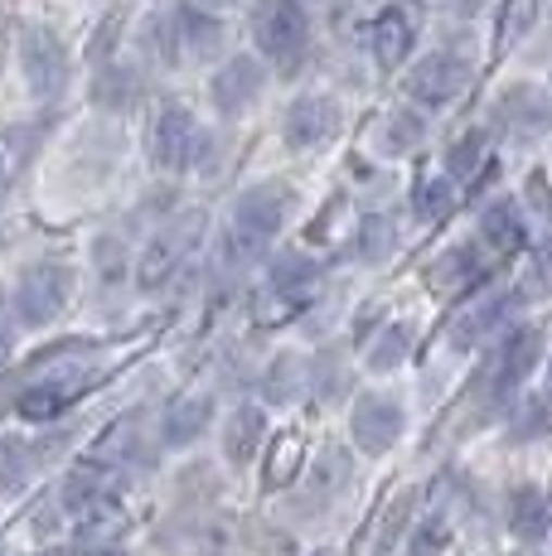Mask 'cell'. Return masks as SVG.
I'll list each match as a JSON object with an SVG mask.
<instances>
[{
  "mask_svg": "<svg viewBox=\"0 0 552 556\" xmlns=\"http://www.w3.org/2000/svg\"><path fill=\"white\" fill-rule=\"evenodd\" d=\"M296 213V189L286 179H262V185L242 189L233 199V213H228V228H223V242H218V262L223 266H252L262 262V252L276 242V232L291 223Z\"/></svg>",
  "mask_w": 552,
  "mask_h": 556,
  "instance_id": "6da1fadb",
  "label": "cell"
},
{
  "mask_svg": "<svg viewBox=\"0 0 552 556\" xmlns=\"http://www.w3.org/2000/svg\"><path fill=\"white\" fill-rule=\"evenodd\" d=\"M15 49H20L25 88L35 92V102H45V106L63 102V92H68V83H73V53L63 45L59 29L45 25V20H25Z\"/></svg>",
  "mask_w": 552,
  "mask_h": 556,
  "instance_id": "7a4b0ae2",
  "label": "cell"
},
{
  "mask_svg": "<svg viewBox=\"0 0 552 556\" xmlns=\"http://www.w3.org/2000/svg\"><path fill=\"white\" fill-rule=\"evenodd\" d=\"M73 276L68 262H29L25 271L15 276V291H10V315L25 329H49L63 309L73 305Z\"/></svg>",
  "mask_w": 552,
  "mask_h": 556,
  "instance_id": "3957f363",
  "label": "cell"
},
{
  "mask_svg": "<svg viewBox=\"0 0 552 556\" xmlns=\"http://www.w3.org/2000/svg\"><path fill=\"white\" fill-rule=\"evenodd\" d=\"M146 146H151V165L161 169V175H185V169L204 165L214 141L204 136L199 116L189 112L185 102H161L155 116H151V136H146Z\"/></svg>",
  "mask_w": 552,
  "mask_h": 556,
  "instance_id": "277c9868",
  "label": "cell"
},
{
  "mask_svg": "<svg viewBox=\"0 0 552 556\" xmlns=\"http://www.w3.org/2000/svg\"><path fill=\"white\" fill-rule=\"evenodd\" d=\"M252 45L281 73H296L311 49V15L301 0H258L252 5Z\"/></svg>",
  "mask_w": 552,
  "mask_h": 556,
  "instance_id": "5b68a950",
  "label": "cell"
},
{
  "mask_svg": "<svg viewBox=\"0 0 552 556\" xmlns=\"http://www.w3.org/2000/svg\"><path fill=\"white\" fill-rule=\"evenodd\" d=\"M204 238V218L199 213H179V218H165L161 228L151 232V242L136 256V286L141 291H161V286L175 281V271L185 266V256L199 248Z\"/></svg>",
  "mask_w": 552,
  "mask_h": 556,
  "instance_id": "8992f818",
  "label": "cell"
},
{
  "mask_svg": "<svg viewBox=\"0 0 552 556\" xmlns=\"http://www.w3.org/2000/svg\"><path fill=\"white\" fill-rule=\"evenodd\" d=\"M494 131L509 146H538L552 131V102L543 88L534 83H514V88L499 92L494 102Z\"/></svg>",
  "mask_w": 552,
  "mask_h": 556,
  "instance_id": "52a82bcc",
  "label": "cell"
},
{
  "mask_svg": "<svg viewBox=\"0 0 552 556\" xmlns=\"http://www.w3.org/2000/svg\"><path fill=\"white\" fill-rule=\"evenodd\" d=\"M339 126H344V112H339L335 98H325V92H301L281 116V141L291 146V151H321V146H330L339 136Z\"/></svg>",
  "mask_w": 552,
  "mask_h": 556,
  "instance_id": "ba28073f",
  "label": "cell"
},
{
  "mask_svg": "<svg viewBox=\"0 0 552 556\" xmlns=\"http://www.w3.org/2000/svg\"><path fill=\"white\" fill-rule=\"evenodd\" d=\"M465 83H471V63L451 49H437L427 59H417V68L407 73V98L422 106H446L461 98Z\"/></svg>",
  "mask_w": 552,
  "mask_h": 556,
  "instance_id": "9c48e42d",
  "label": "cell"
},
{
  "mask_svg": "<svg viewBox=\"0 0 552 556\" xmlns=\"http://www.w3.org/2000/svg\"><path fill=\"white\" fill-rule=\"evenodd\" d=\"M402 426H407L402 402L384 397V392H364L354 402V412H349V431H354V445L364 455H388L402 441Z\"/></svg>",
  "mask_w": 552,
  "mask_h": 556,
  "instance_id": "30bf717a",
  "label": "cell"
},
{
  "mask_svg": "<svg viewBox=\"0 0 552 556\" xmlns=\"http://www.w3.org/2000/svg\"><path fill=\"white\" fill-rule=\"evenodd\" d=\"M262 88H267V68H262V59H252V53H233L214 78H209V98H214V112L223 122L248 112V106L262 98Z\"/></svg>",
  "mask_w": 552,
  "mask_h": 556,
  "instance_id": "8fae6325",
  "label": "cell"
},
{
  "mask_svg": "<svg viewBox=\"0 0 552 556\" xmlns=\"http://www.w3.org/2000/svg\"><path fill=\"white\" fill-rule=\"evenodd\" d=\"M504 309H509V295L504 291H480V295H471L461 309H455V319H451V349H475V344H485V339H494V329H499V319H504Z\"/></svg>",
  "mask_w": 552,
  "mask_h": 556,
  "instance_id": "7c38bea8",
  "label": "cell"
},
{
  "mask_svg": "<svg viewBox=\"0 0 552 556\" xmlns=\"http://www.w3.org/2000/svg\"><path fill=\"white\" fill-rule=\"evenodd\" d=\"M146 98V73L136 63H102L92 73V102L102 112H136Z\"/></svg>",
  "mask_w": 552,
  "mask_h": 556,
  "instance_id": "4fadbf2b",
  "label": "cell"
},
{
  "mask_svg": "<svg viewBox=\"0 0 552 556\" xmlns=\"http://www.w3.org/2000/svg\"><path fill=\"white\" fill-rule=\"evenodd\" d=\"M209 421H214V397L209 392H189V397L170 402V412L161 421V441L170 451H185V445H195L209 431Z\"/></svg>",
  "mask_w": 552,
  "mask_h": 556,
  "instance_id": "5bb4252c",
  "label": "cell"
},
{
  "mask_svg": "<svg viewBox=\"0 0 552 556\" xmlns=\"http://www.w3.org/2000/svg\"><path fill=\"white\" fill-rule=\"evenodd\" d=\"M315 286H321V262H311L305 252H286L267 266V291L286 305H305Z\"/></svg>",
  "mask_w": 552,
  "mask_h": 556,
  "instance_id": "9a60e30c",
  "label": "cell"
},
{
  "mask_svg": "<svg viewBox=\"0 0 552 556\" xmlns=\"http://www.w3.org/2000/svg\"><path fill=\"white\" fill-rule=\"evenodd\" d=\"M538 358H543V329H514L499 349V388L494 397H504L509 388H518L524 378H534Z\"/></svg>",
  "mask_w": 552,
  "mask_h": 556,
  "instance_id": "2e32d148",
  "label": "cell"
},
{
  "mask_svg": "<svg viewBox=\"0 0 552 556\" xmlns=\"http://www.w3.org/2000/svg\"><path fill=\"white\" fill-rule=\"evenodd\" d=\"M262 441H267V412L262 406H238L223 421V455H228V465H252Z\"/></svg>",
  "mask_w": 552,
  "mask_h": 556,
  "instance_id": "e0dca14e",
  "label": "cell"
},
{
  "mask_svg": "<svg viewBox=\"0 0 552 556\" xmlns=\"http://www.w3.org/2000/svg\"><path fill=\"white\" fill-rule=\"evenodd\" d=\"M349 475H354V459H349V451H339V445H325L321 459L311 465V475H305V508L335 504V494L349 484Z\"/></svg>",
  "mask_w": 552,
  "mask_h": 556,
  "instance_id": "ac0fdd59",
  "label": "cell"
},
{
  "mask_svg": "<svg viewBox=\"0 0 552 556\" xmlns=\"http://www.w3.org/2000/svg\"><path fill=\"white\" fill-rule=\"evenodd\" d=\"M175 25H179V49H185V59L209 63L223 49V20L209 15V10H199V5L179 10Z\"/></svg>",
  "mask_w": 552,
  "mask_h": 556,
  "instance_id": "d6986e66",
  "label": "cell"
},
{
  "mask_svg": "<svg viewBox=\"0 0 552 556\" xmlns=\"http://www.w3.org/2000/svg\"><path fill=\"white\" fill-rule=\"evenodd\" d=\"M368 45H374V59L378 68H402L412 53V20L407 10H384V15L374 20V35H368Z\"/></svg>",
  "mask_w": 552,
  "mask_h": 556,
  "instance_id": "ffe728a7",
  "label": "cell"
},
{
  "mask_svg": "<svg viewBox=\"0 0 552 556\" xmlns=\"http://www.w3.org/2000/svg\"><path fill=\"white\" fill-rule=\"evenodd\" d=\"M78 402V397H68L63 388H54V382H45V378H29L25 388L15 392V416H25V421H35V426H45V421H59L68 406Z\"/></svg>",
  "mask_w": 552,
  "mask_h": 556,
  "instance_id": "44dd1931",
  "label": "cell"
},
{
  "mask_svg": "<svg viewBox=\"0 0 552 556\" xmlns=\"http://www.w3.org/2000/svg\"><path fill=\"white\" fill-rule=\"evenodd\" d=\"M39 469V455L29 441H20V435H0V494H25L29 479H35Z\"/></svg>",
  "mask_w": 552,
  "mask_h": 556,
  "instance_id": "7402d4cb",
  "label": "cell"
},
{
  "mask_svg": "<svg viewBox=\"0 0 552 556\" xmlns=\"http://www.w3.org/2000/svg\"><path fill=\"white\" fill-rule=\"evenodd\" d=\"M412 339H417V325H412V319H392L384 334L368 344V358H364V363H368L374 372L402 368V363H407V354H412Z\"/></svg>",
  "mask_w": 552,
  "mask_h": 556,
  "instance_id": "603a6c76",
  "label": "cell"
},
{
  "mask_svg": "<svg viewBox=\"0 0 552 556\" xmlns=\"http://www.w3.org/2000/svg\"><path fill=\"white\" fill-rule=\"evenodd\" d=\"M480 238H485V248H490L494 256L514 252L518 242H524V223H518L514 203L499 199V203H490V208L480 213Z\"/></svg>",
  "mask_w": 552,
  "mask_h": 556,
  "instance_id": "cb8c5ba5",
  "label": "cell"
},
{
  "mask_svg": "<svg viewBox=\"0 0 552 556\" xmlns=\"http://www.w3.org/2000/svg\"><path fill=\"white\" fill-rule=\"evenodd\" d=\"M422 136H427V126H422L417 112H388L384 122L374 126V146L384 155H407L422 146Z\"/></svg>",
  "mask_w": 552,
  "mask_h": 556,
  "instance_id": "d4e9b609",
  "label": "cell"
},
{
  "mask_svg": "<svg viewBox=\"0 0 552 556\" xmlns=\"http://www.w3.org/2000/svg\"><path fill=\"white\" fill-rule=\"evenodd\" d=\"M301 388H305V363L296 354H276L267 363V372H262V397H267L272 406L296 402L301 397Z\"/></svg>",
  "mask_w": 552,
  "mask_h": 556,
  "instance_id": "484cf974",
  "label": "cell"
},
{
  "mask_svg": "<svg viewBox=\"0 0 552 556\" xmlns=\"http://www.w3.org/2000/svg\"><path fill=\"white\" fill-rule=\"evenodd\" d=\"M543 522H548V494H543V489L524 484V489H514V494H509V528H514L518 538H538V532H543Z\"/></svg>",
  "mask_w": 552,
  "mask_h": 556,
  "instance_id": "4316f807",
  "label": "cell"
},
{
  "mask_svg": "<svg viewBox=\"0 0 552 556\" xmlns=\"http://www.w3.org/2000/svg\"><path fill=\"white\" fill-rule=\"evenodd\" d=\"M141 49L151 53L161 68H175L179 59H185V49H179V25H175V15H151L141 25Z\"/></svg>",
  "mask_w": 552,
  "mask_h": 556,
  "instance_id": "83f0119b",
  "label": "cell"
},
{
  "mask_svg": "<svg viewBox=\"0 0 552 556\" xmlns=\"http://www.w3.org/2000/svg\"><path fill=\"white\" fill-rule=\"evenodd\" d=\"M538 15H543V5L538 0H504V10H499V35H494V49H514L518 39L534 35Z\"/></svg>",
  "mask_w": 552,
  "mask_h": 556,
  "instance_id": "f1b7e54d",
  "label": "cell"
},
{
  "mask_svg": "<svg viewBox=\"0 0 552 556\" xmlns=\"http://www.w3.org/2000/svg\"><path fill=\"white\" fill-rule=\"evenodd\" d=\"M359 262L364 266H384L392 252H398V228L384 218V213H374V218H364L359 223Z\"/></svg>",
  "mask_w": 552,
  "mask_h": 556,
  "instance_id": "f546056e",
  "label": "cell"
},
{
  "mask_svg": "<svg viewBox=\"0 0 552 556\" xmlns=\"http://www.w3.org/2000/svg\"><path fill=\"white\" fill-rule=\"evenodd\" d=\"M451 208H455V185L451 179H441V175L417 179V189H412V213H417V223H441Z\"/></svg>",
  "mask_w": 552,
  "mask_h": 556,
  "instance_id": "4dcf8cb0",
  "label": "cell"
},
{
  "mask_svg": "<svg viewBox=\"0 0 552 556\" xmlns=\"http://www.w3.org/2000/svg\"><path fill=\"white\" fill-rule=\"evenodd\" d=\"M485 155H490V131H465L461 141L446 151V169H451V185H461V179H471L475 169L485 165Z\"/></svg>",
  "mask_w": 552,
  "mask_h": 556,
  "instance_id": "1f68e13d",
  "label": "cell"
},
{
  "mask_svg": "<svg viewBox=\"0 0 552 556\" xmlns=\"http://www.w3.org/2000/svg\"><path fill=\"white\" fill-rule=\"evenodd\" d=\"M475 276H480V252H475L471 242L451 248L441 256V266H437V286H446V291H461V286L475 281Z\"/></svg>",
  "mask_w": 552,
  "mask_h": 556,
  "instance_id": "d6a6232c",
  "label": "cell"
},
{
  "mask_svg": "<svg viewBox=\"0 0 552 556\" xmlns=\"http://www.w3.org/2000/svg\"><path fill=\"white\" fill-rule=\"evenodd\" d=\"M301 455H305L301 435H281V441L272 445V459H267V489L291 484V479L301 475Z\"/></svg>",
  "mask_w": 552,
  "mask_h": 556,
  "instance_id": "836d02e7",
  "label": "cell"
},
{
  "mask_svg": "<svg viewBox=\"0 0 552 556\" xmlns=\"http://www.w3.org/2000/svg\"><path fill=\"white\" fill-rule=\"evenodd\" d=\"M92 266H98V276L108 286H116L122 276H131V256H126L122 238H98L92 242Z\"/></svg>",
  "mask_w": 552,
  "mask_h": 556,
  "instance_id": "e575fe53",
  "label": "cell"
},
{
  "mask_svg": "<svg viewBox=\"0 0 552 556\" xmlns=\"http://www.w3.org/2000/svg\"><path fill=\"white\" fill-rule=\"evenodd\" d=\"M412 504H417V494H398L392 498V508H388V518H384V528H378V552H388L392 542L402 538V528H407V518H412Z\"/></svg>",
  "mask_w": 552,
  "mask_h": 556,
  "instance_id": "d590c367",
  "label": "cell"
},
{
  "mask_svg": "<svg viewBox=\"0 0 552 556\" xmlns=\"http://www.w3.org/2000/svg\"><path fill=\"white\" fill-rule=\"evenodd\" d=\"M446 542H451V528H446V518H427L417 532H412L407 556H441Z\"/></svg>",
  "mask_w": 552,
  "mask_h": 556,
  "instance_id": "8d00e7d4",
  "label": "cell"
},
{
  "mask_svg": "<svg viewBox=\"0 0 552 556\" xmlns=\"http://www.w3.org/2000/svg\"><path fill=\"white\" fill-rule=\"evenodd\" d=\"M524 203L534 208L538 223H548V228H552V179L543 175V169H534V175L524 179Z\"/></svg>",
  "mask_w": 552,
  "mask_h": 556,
  "instance_id": "74e56055",
  "label": "cell"
},
{
  "mask_svg": "<svg viewBox=\"0 0 552 556\" xmlns=\"http://www.w3.org/2000/svg\"><path fill=\"white\" fill-rule=\"evenodd\" d=\"M548 431H552V416H548V406H543V402H528L524 412H518L514 435H518V441H528V435H548Z\"/></svg>",
  "mask_w": 552,
  "mask_h": 556,
  "instance_id": "f35d334b",
  "label": "cell"
},
{
  "mask_svg": "<svg viewBox=\"0 0 552 556\" xmlns=\"http://www.w3.org/2000/svg\"><path fill=\"white\" fill-rule=\"evenodd\" d=\"M528 281H534V291H543L552 301V242L534 252V271H528Z\"/></svg>",
  "mask_w": 552,
  "mask_h": 556,
  "instance_id": "ab89813d",
  "label": "cell"
},
{
  "mask_svg": "<svg viewBox=\"0 0 552 556\" xmlns=\"http://www.w3.org/2000/svg\"><path fill=\"white\" fill-rule=\"evenodd\" d=\"M5 194H10V169H5V155H0V208H5Z\"/></svg>",
  "mask_w": 552,
  "mask_h": 556,
  "instance_id": "60d3db41",
  "label": "cell"
},
{
  "mask_svg": "<svg viewBox=\"0 0 552 556\" xmlns=\"http://www.w3.org/2000/svg\"><path fill=\"white\" fill-rule=\"evenodd\" d=\"M92 556H126L122 547H102V552H92Z\"/></svg>",
  "mask_w": 552,
  "mask_h": 556,
  "instance_id": "b9f144b4",
  "label": "cell"
},
{
  "mask_svg": "<svg viewBox=\"0 0 552 556\" xmlns=\"http://www.w3.org/2000/svg\"><path fill=\"white\" fill-rule=\"evenodd\" d=\"M204 5H233V0H204Z\"/></svg>",
  "mask_w": 552,
  "mask_h": 556,
  "instance_id": "7bdbcfd3",
  "label": "cell"
},
{
  "mask_svg": "<svg viewBox=\"0 0 552 556\" xmlns=\"http://www.w3.org/2000/svg\"><path fill=\"white\" fill-rule=\"evenodd\" d=\"M548 392H552V363H548Z\"/></svg>",
  "mask_w": 552,
  "mask_h": 556,
  "instance_id": "ee69618b",
  "label": "cell"
},
{
  "mask_svg": "<svg viewBox=\"0 0 552 556\" xmlns=\"http://www.w3.org/2000/svg\"><path fill=\"white\" fill-rule=\"evenodd\" d=\"M321 556H325V552H321Z\"/></svg>",
  "mask_w": 552,
  "mask_h": 556,
  "instance_id": "f6af8a7d",
  "label": "cell"
}]
</instances>
